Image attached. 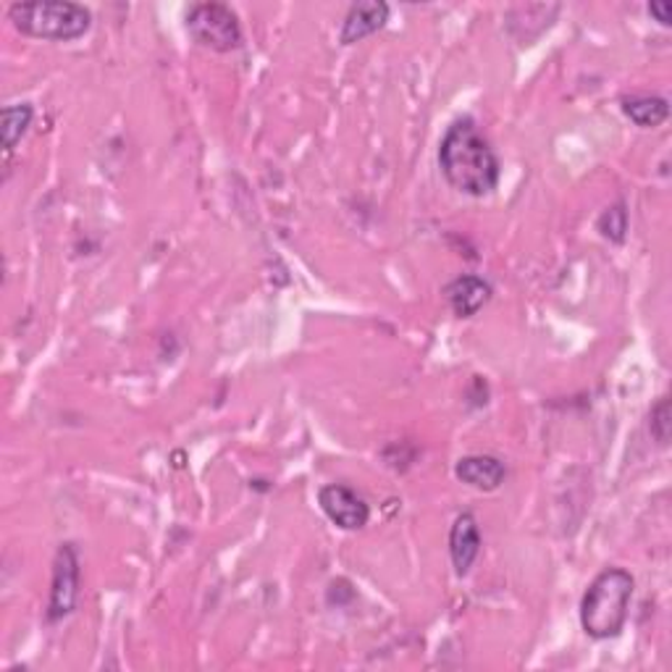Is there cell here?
<instances>
[{
    "label": "cell",
    "instance_id": "1",
    "mask_svg": "<svg viewBox=\"0 0 672 672\" xmlns=\"http://www.w3.org/2000/svg\"><path fill=\"white\" fill-rule=\"evenodd\" d=\"M439 166L449 187L483 198L500 184V158L473 119H457L439 145Z\"/></svg>",
    "mask_w": 672,
    "mask_h": 672
},
{
    "label": "cell",
    "instance_id": "2",
    "mask_svg": "<svg viewBox=\"0 0 672 672\" xmlns=\"http://www.w3.org/2000/svg\"><path fill=\"white\" fill-rule=\"evenodd\" d=\"M636 581L628 570L607 568L591 581L581 602V625L596 641L620 636L630 615Z\"/></svg>",
    "mask_w": 672,
    "mask_h": 672
},
{
    "label": "cell",
    "instance_id": "3",
    "mask_svg": "<svg viewBox=\"0 0 672 672\" xmlns=\"http://www.w3.org/2000/svg\"><path fill=\"white\" fill-rule=\"evenodd\" d=\"M9 22L26 37L74 43L90 32L92 13L82 3H69V0H35V3H13Z\"/></svg>",
    "mask_w": 672,
    "mask_h": 672
},
{
    "label": "cell",
    "instance_id": "4",
    "mask_svg": "<svg viewBox=\"0 0 672 672\" xmlns=\"http://www.w3.org/2000/svg\"><path fill=\"white\" fill-rule=\"evenodd\" d=\"M192 40L208 51L232 53L242 48V26L237 13L224 3H198L187 13Z\"/></svg>",
    "mask_w": 672,
    "mask_h": 672
},
{
    "label": "cell",
    "instance_id": "5",
    "mask_svg": "<svg viewBox=\"0 0 672 672\" xmlns=\"http://www.w3.org/2000/svg\"><path fill=\"white\" fill-rule=\"evenodd\" d=\"M79 600V555L74 544H60L53 562V583L48 600V623H58L69 617Z\"/></svg>",
    "mask_w": 672,
    "mask_h": 672
},
{
    "label": "cell",
    "instance_id": "6",
    "mask_svg": "<svg viewBox=\"0 0 672 672\" xmlns=\"http://www.w3.org/2000/svg\"><path fill=\"white\" fill-rule=\"evenodd\" d=\"M318 504L324 509L328 520L341 530H360L371 520V507L366 500L341 483H328L318 492Z\"/></svg>",
    "mask_w": 672,
    "mask_h": 672
},
{
    "label": "cell",
    "instance_id": "7",
    "mask_svg": "<svg viewBox=\"0 0 672 672\" xmlns=\"http://www.w3.org/2000/svg\"><path fill=\"white\" fill-rule=\"evenodd\" d=\"M387 22L389 5L384 0H362V3H355L352 9L347 11L345 22H341V45H355L360 43V40L376 35L379 30H384Z\"/></svg>",
    "mask_w": 672,
    "mask_h": 672
},
{
    "label": "cell",
    "instance_id": "8",
    "mask_svg": "<svg viewBox=\"0 0 672 672\" xmlns=\"http://www.w3.org/2000/svg\"><path fill=\"white\" fill-rule=\"evenodd\" d=\"M481 552V530L475 517L470 513H462L455 520L452 530H449V555H452V564L457 575H468L473 562L479 560Z\"/></svg>",
    "mask_w": 672,
    "mask_h": 672
},
{
    "label": "cell",
    "instance_id": "9",
    "mask_svg": "<svg viewBox=\"0 0 672 672\" xmlns=\"http://www.w3.org/2000/svg\"><path fill=\"white\" fill-rule=\"evenodd\" d=\"M445 294L457 318H473V315L492 300V284H489L486 279L466 273V277H457L452 284L445 289Z\"/></svg>",
    "mask_w": 672,
    "mask_h": 672
},
{
    "label": "cell",
    "instance_id": "10",
    "mask_svg": "<svg viewBox=\"0 0 672 672\" xmlns=\"http://www.w3.org/2000/svg\"><path fill=\"white\" fill-rule=\"evenodd\" d=\"M455 475L468 486L481 489V492H494L507 479V468L492 455H470L457 462Z\"/></svg>",
    "mask_w": 672,
    "mask_h": 672
},
{
    "label": "cell",
    "instance_id": "11",
    "mask_svg": "<svg viewBox=\"0 0 672 672\" xmlns=\"http://www.w3.org/2000/svg\"><path fill=\"white\" fill-rule=\"evenodd\" d=\"M625 116L634 121L641 130H657L662 126L670 116V103L668 98L660 96H634L623 100Z\"/></svg>",
    "mask_w": 672,
    "mask_h": 672
},
{
    "label": "cell",
    "instance_id": "12",
    "mask_svg": "<svg viewBox=\"0 0 672 672\" xmlns=\"http://www.w3.org/2000/svg\"><path fill=\"white\" fill-rule=\"evenodd\" d=\"M32 116H35V109H32L30 103L5 105L3 113H0V132H3V150L5 153L16 150V145L22 143L26 130L32 126Z\"/></svg>",
    "mask_w": 672,
    "mask_h": 672
},
{
    "label": "cell",
    "instance_id": "13",
    "mask_svg": "<svg viewBox=\"0 0 672 672\" xmlns=\"http://www.w3.org/2000/svg\"><path fill=\"white\" fill-rule=\"evenodd\" d=\"M596 228H600L604 239L620 245L625 239V232H628V211H625V205L617 203L613 208H607V211L600 216V221H596Z\"/></svg>",
    "mask_w": 672,
    "mask_h": 672
},
{
    "label": "cell",
    "instance_id": "14",
    "mask_svg": "<svg viewBox=\"0 0 672 672\" xmlns=\"http://www.w3.org/2000/svg\"><path fill=\"white\" fill-rule=\"evenodd\" d=\"M649 432L660 447L670 445V400L668 396H662V400L651 407Z\"/></svg>",
    "mask_w": 672,
    "mask_h": 672
},
{
    "label": "cell",
    "instance_id": "15",
    "mask_svg": "<svg viewBox=\"0 0 672 672\" xmlns=\"http://www.w3.org/2000/svg\"><path fill=\"white\" fill-rule=\"evenodd\" d=\"M647 11H649V16H654L662 26L672 24V5L668 3V0H654V3L647 5Z\"/></svg>",
    "mask_w": 672,
    "mask_h": 672
}]
</instances>
